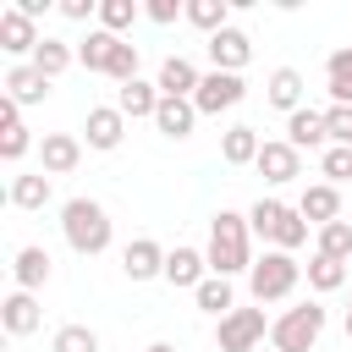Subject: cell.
<instances>
[{"label":"cell","instance_id":"obj_6","mask_svg":"<svg viewBox=\"0 0 352 352\" xmlns=\"http://www.w3.org/2000/svg\"><path fill=\"white\" fill-rule=\"evenodd\" d=\"M264 336H270L264 308H231V314L214 324V346H220V352H253Z\"/></svg>","mask_w":352,"mask_h":352},{"label":"cell","instance_id":"obj_2","mask_svg":"<svg viewBox=\"0 0 352 352\" xmlns=\"http://www.w3.org/2000/svg\"><path fill=\"white\" fill-rule=\"evenodd\" d=\"M60 231H66V248L82 253V258H94V253L110 248V214L94 198H66L60 204Z\"/></svg>","mask_w":352,"mask_h":352},{"label":"cell","instance_id":"obj_17","mask_svg":"<svg viewBox=\"0 0 352 352\" xmlns=\"http://www.w3.org/2000/svg\"><path fill=\"white\" fill-rule=\"evenodd\" d=\"M160 99H165V94H160V82H143V77H138V82H121V88H116V110H121L126 121H154Z\"/></svg>","mask_w":352,"mask_h":352},{"label":"cell","instance_id":"obj_1","mask_svg":"<svg viewBox=\"0 0 352 352\" xmlns=\"http://www.w3.org/2000/svg\"><path fill=\"white\" fill-rule=\"evenodd\" d=\"M204 258H209V275H242V270H253V226H248V214H236V209H220L214 220H209V248H204Z\"/></svg>","mask_w":352,"mask_h":352},{"label":"cell","instance_id":"obj_42","mask_svg":"<svg viewBox=\"0 0 352 352\" xmlns=\"http://www.w3.org/2000/svg\"><path fill=\"white\" fill-rule=\"evenodd\" d=\"M143 352H176V346H170V341H154V346H143Z\"/></svg>","mask_w":352,"mask_h":352},{"label":"cell","instance_id":"obj_39","mask_svg":"<svg viewBox=\"0 0 352 352\" xmlns=\"http://www.w3.org/2000/svg\"><path fill=\"white\" fill-rule=\"evenodd\" d=\"M143 16H148V22H160V28H170L176 16H187V6H176V0H148V6H143Z\"/></svg>","mask_w":352,"mask_h":352},{"label":"cell","instance_id":"obj_13","mask_svg":"<svg viewBox=\"0 0 352 352\" xmlns=\"http://www.w3.org/2000/svg\"><path fill=\"white\" fill-rule=\"evenodd\" d=\"M209 60H214V72H242V66L253 60V38H248L242 28H220V33L209 38Z\"/></svg>","mask_w":352,"mask_h":352},{"label":"cell","instance_id":"obj_26","mask_svg":"<svg viewBox=\"0 0 352 352\" xmlns=\"http://www.w3.org/2000/svg\"><path fill=\"white\" fill-rule=\"evenodd\" d=\"M324 88H330V104H352V44H346V50H330V60H324Z\"/></svg>","mask_w":352,"mask_h":352},{"label":"cell","instance_id":"obj_12","mask_svg":"<svg viewBox=\"0 0 352 352\" xmlns=\"http://www.w3.org/2000/svg\"><path fill=\"white\" fill-rule=\"evenodd\" d=\"M77 160H82V138H72V132H44V138H38V165H44V176H72Z\"/></svg>","mask_w":352,"mask_h":352},{"label":"cell","instance_id":"obj_14","mask_svg":"<svg viewBox=\"0 0 352 352\" xmlns=\"http://www.w3.org/2000/svg\"><path fill=\"white\" fill-rule=\"evenodd\" d=\"M297 214L319 231V226L341 220V192H336L330 182H308V187H302V198H297Z\"/></svg>","mask_w":352,"mask_h":352},{"label":"cell","instance_id":"obj_33","mask_svg":"<svg viewBox=\"0 0 352 352\" xmlns=\"http://www.w3.org/2000/svg\"><path fill=\"white\" fill-rule=\"evenodd\" d=\"M110 50H116V33L94 28V33L77 44V66H88V72H104V66H110Z\"/></svg>","mask_w":352,"mask_h":352},{"label":"cell","instance_id":"obj_40","mask_svg":"<svg viewBox=\"0 0 352 352\" xmlns=\"http://www.w3.org/2000/svg\"><path fill=\"white\" fill-rule=\"evenodd\" d=\"M60 16L66 22H88V16H99V0H60Z\"/></svg>","mask_w":352,"mask_h":352},{"label":"cell","instance_id":"obj_24","mask_svg":"<svg viewBox=\"0 0 352 352\" xmlns=\"http://www.w3.org/2000/svg\"><path fill=\"white\" fill-rule=\"evenodd\" d=\"M192 121H198V104L192 99H160V110H154V126L165 132V138H192Z\"/></svg>","mask_w":352,"mask_h":352},{"label":"cell","instance_id":"obj_32","mask_svg":"<svg viewBox=\"0 0 352 352\" xmlns=\"http://www.w3.org/2000/svg\"><path fill=\"white\" fill-rule=\"evenodd\" d=\"M138 16H143V6H138V0H99V28H104V33H116V38H121Z\"/></svg>","mask_w":352,"mask_h":352},{"label":"cell","instance_id":"obj_15","mask_svg":"<svg viewBox=\"0 0 352 352\" xmlns=\"http://www.w3.org/2000/svg\"><path fill=\"white\" fill-rule=\"evenodd\" d=\"M121 275H126V280H154V275H165V248H160L154 236L126 242V253H121Z\"/></svg>","mask_w":352,"mask_h":352},{"label":"cell","instance_id":"obj_21","mask_svg":"<svg viewBox=\"0 0 352 352\" xmlns=\"http://www.w3.org/2000/svg\"><path fill=\"white\" fill-rule=\"evenodd\" d=\"M0 324H6V336H33V330L44 324L38 297H33V292H11V297L0 302Z\"/></svg>","mask_w":352,"mask_h":352},{"label":"cell","instance_id":"obj_11","mask_svg":"<svg viewBox=\"0 0 352 352\" xmlns=\"http://www.w3.org/2000/svg\"><path fill=\"white\" fill-rule=\"evenodd\" d=\"M38 44H44L38 22H33V16H22L16 6H6V11H0V50H6V55H28V60H33V50H38Z\"/></svg>","mask_w":352,"mask_h":352},{"label":"cell","instance_id":"obj_27","mask_svg":"<svg viewBox=\"0 0 352 352\" xmlns=\"http://www.w3.org/2000/svg\"><path fill=\"white\" fill-rule=\"evenodd\" d=\"M11 209H44L50 204V176L44 170H33V176H11Z\"/></svg>","mask_w":352,"mask_h":352},{"label":"cell","instance_id":"obj_28","mask_svg":"<svg viewBox=\"0 0 352 352\" xmlns=\"http://www.w3.org/2000/svg\"><path fill=\"white\" fill-rule=\"evenodd\" d=\"M192 302L204 308V314H214V319H226L231 308H236V292H231V280L226 275H209L198 292H192Z\"/></svg>","mask_w":352,"mask_h":352},{"label":"cell","instance_id":"obj_41","mask_svg":"<svg viewBox=\"0 0 352 352\" xmlns=\"http://www.w3.org/2000/svg\"><path fill=\"white\" fill-rule=\"evenodd\" d=\"M16 11H22V16H33V22H38V16H44V11H50V0H16Z\"/></svg>","mask_w":352,"mask_h":352},{"label":"cell","instance_id":"obj_30","mask_svg":"<svg viewBox=\"0 0 352 352\" xmlns=\"http://www.w3.org/2000/svg\"><path fill=\"white\" fill-rule=\"evenodd\" d=\"M72 60H77V50H72L66 38H50V33H44V44L33 50V66H38V72H44L50 82H55V77H60V72H66Z\"/></svg>","mask_w":352,"mask_h":352},{"label":"cell","instance_id":"obj_4","mask_svg":"<svg viewBox=\"0 0 352 352\" xmlns=\"http://www.w3.org/2000/svg\"><path fill=\"white\" fill-rule=\"evenodd\" d=\"M297 280H302V264L292 258V253H280V248H270L264 258H253V270H248V292H253V302L264 308V302H280V297H292L297 292Z\"/></svg>","mask_w":352,"mask_h":352},{"label":"cell","instance_id":"obj_19","mask_svg":"<svg viewBox=\"0 0 352 352\" xmlns=\"http://www.w3.org/2000/svg\"><path fill=\"white\" fill-rule=\"evenodd\" d=\"M11 275H16V292H38V286H50L55 264H50V253H44L38 242H28V248H16V258H11Z\"/></svg>","mask_w":352,"mask_h":352},{"label":"cell","instance_id":"obj_5","mask_svg":"<svg viewBox=\"0 0 352 352\" xmlns=\"http://www.w3.org/2000/svg\"><path fill=\"white\" fill-rule=\"evenodd\" d=\"M319 336H324V308L319 302H297L270 324V346L275 352H314Z\"/></svg>","mask_w":352,"mask_h":352},{"label":"cell","instance_id":"obj_7","mask_svg":"<svg viewBox=\"0 0 352 352\" xmlns=\"http://www.w3.org/2000/svg\"><path fill=\"white\" fill-rule=\"evenodd\" d=\"M242 99H248V82H242V72H204V82H198V94H192L198 116H220V110H236Z\"/></svg>","mask_w":352,"mask_h":352},{"label":"cell","instance_id":"obj_22","mask_svg":"<svg viewBox=\"0 0 352 352\" xmlns=\"http://www.w3.org/2000/svg\"><path fill=\"white\" fill-rule=\"evenodd\" d=\"M16 104H44V94H50V77L33 66V60H16L11 72H6V82H0Z\"/></svg>","mask_w":352,"mask_h":352},{"label":"cell","instance_id":"obj_34","mask_svg":"<svg viewBox=\"0 0 352 352\" xmlns=\"http://www.w3.org/2000/svg\"><path fill=\"white\" fill-rule=\"evenodd\" d=\"M319 253L324 258H352V220H330V226H319Z\"/></svg>","mask_w":352,"mask_h":352},{"label":"cell","instance_id":"obj_36","mask_svg":"<svg viewBox=\"0 0 352 352\" xmlns=\"http://www.w3.org/2000/svg\"><path fill=\"white\" fill-rule=\"evenodd\" d=\"M50 352H99V336L88 324H60L55 341H50Z\"/></svg>","mask_w":352,"mask_h":352},{"label":"cell","instance_id":"obj_8","mask_svg":"<svg viewBox=\"0 0 352 352\" xmlns=\"http://www.w3.org/2000/svg\"><path fill=\"white\" fill-rule=\"evenodd\" d=\"M121 138H126V116H121L116 104H94V110L82 116V143H88V148L110 154V148H121Z\"/></svg>","mask_w":352,"mask_h":352},{"label":"cell","instance_id":"obj_16","mask_svg":"<svg viewBox=\"0 0 352 352\" xmlns=\"http://www.w3.org/2000/svg\"><path fill=\"white\" fill-rule=\"evenodd\" d=\"M154 82H160V94H165V99H192L204 77H198V66H192L187 55H165V60H160V77H154Z\"/></svg>","mask_w":352,"mask_h":352},{"label":"cell","instance_id":"obj_23","mask_svg":"<svg viewBox=\"0 0 352 352\" xmlns=\"http://www.w3.org/2000/svg\"><path fill=\"white\" fill-rule=\"evenodd\" d=\"M264 94H270L275 110L292 116V110H302V94H308V88H302V72H297V66H275L270 82H264Z\"/></svg>","mask_w":352,"mask_h":352},{"label":"cell","instance_id":"obj_3","mask_svg":"<svg viewBox=\"0 0 352 352\" xmlns=\"http://www.w3.org/2000/svg\"><path fill=\"white\" fill-rule=\"evenodd\" d=\"M248 226H253V236H264V242L280 248V253H297V248L308 242V220H302L292 204H280V198H258V204L248 209Z\"/></svg>","mask_w":352,"mask_h":352},{"label":"cell","instance_id":"obj_10","mask_svg":"<svg viewBox=\"0 0 352 352\" xmlns=\"http://www.w3.org/2000/svg\"><path fill=\"white\" fill-rule=\"evenodd\" d=\"M264 182H275V187H286V182H297L302 176V154L286 143V138H270L264 148H258V165H253Z\"/></svg>","mask_w":352,"mask_h":352},{"label":"cell","instance_id":"obj_29","mask_svg":"<svg viewBox=\"0 0 352 352\" xmlns=\"http://www.w3.org/2000/svg\"><path fill=\"white\" fill-rule=\"evenodd\" d=\"M187 22L214 38L220 28H231V0H187Z\"/></svg>","mask_w":352,"mask_h":352},{"label":"cell","instance_id":"obj_35","mask_svg":"<svg viewBox=\"0 0 352 352\" xmlns=\"http://www.w3.org/2000/svg\"><path fill=\"white\" fill-rule=\"evenodd\" d=\"M104 77H116V88H121V82H138V44L116 38V50H110V66H104Z\"/></svg>","mask_w":352,"mask_h":352},{"label":"cell","instance_id":"obj_25","mask_svg":"<svg viewBox=\"0 0 352 352\" xmlns=\"http://www.w3.org/2000/svg\"><path fill=\"white\" fill-rule=\"evenodd\" d=\"M258 148H264L258 126H231V132L220 138V160H226V165H258Z\"/></svg>","mask_w":352,"mask_h":352},{"label":"cell","instance_id":"obj_37","mask_svg":"<svg viewBox=\"0 0 352 352\" xmlns=\"http://www.w3.org/2000/svg\"><path fill=\"white\" fill-rule=\"evenodd\" d=\"M324 132L336 148H352V104H324Z\"/></svg>","mask_w":352,"mask_h":352},{"label":"cell","instance_id":"obj_31","mask_svg":"<svg viewBox=\"0 0 352 352\" xmlns=\"http://www.w3.org/2000/svg\"><path fill=\"white\" fill-rule=\"evenodd\" d=\"M302 275H308L314 292H341V286H346V264H341V258H324V253H314V258L302 264Z\"/></svg>","mask_w":352,"mask_h":352},{"label":"cell","instance_id":"obj_43","mask_svg":"<svg viewBox=\"0 0 352 352\" xmlns=\"http://www.w3.org/2000/svg\"><path fill=\"white\" fill-rule=\"evenodd\" d=\"M346 341H352V308H346Z\"/></svg>","mask_w":352,"mask_h":352},{"label":"cell","instance_id":"obj_9","mask_svg":"<svg viewBox=\"0 0 352 352\" xmlns=\"http://www.w3.org/2000/svg\"><path fill=\"white\" fill-rule=\"evenodd\" d=\"M28 148H33V132H28V121H22V104H16L11 94H0V160L16 165Z\"/></svg>","mask_w":352,"mask_h":352},{"label":"cell","instance_id":"obj_38","mask_svg":"<svg viewBox=\"0 0 352 352\" xmlns=\"http://www.w3.org/2000/svg\"><path fill=\"white\" fill-rule=\"evenodd\" d=\"M319 170H324L330 187H336V182H352V148H336V143H330V148L319 154Z\"/></svg>","mask_w":352,"mask_h":352},{"label":"cell","instance_id":"obj_20","mask_svg":"<svg viewBox=\"0 0 352 352\" xmlns=\"http://www.w3.org/2000/svg\"><path fill=\"white\" fill-rule=\"evenodd\" d=\"M165 280L198 292V286L209 280V258H204L198 248H170V253H165Z\"/></svg>","mask_w":352,"mask_h":352},{"label":"cell","instance_id":"obj_18","mask_svg":"<svg viewBox=\"0 0 352 352\" xmlns=\"http://www.w3.org/2000/svg\"><path fill=\"white\" fill-rule=\"evenodd\" d=\"M286 143L302 154V148H330V132H324V110H292L286 116Z\"/></svg>","mask_w":352,"mask_h":352}]
</instances>
